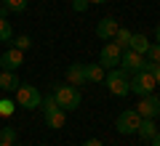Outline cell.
Wrapping results in <instances>:
<instances>
[{
  "label": "cell",
  "instance_id": "6da1fadb",
  "mask_svg": "<svg viewBox=\"0 0 160 146\" xmlns=\"http://www.w3.org/2000/svg\"><path fill=\"white\" fill-rule=\"evenodd\" d=\"M104 82H107V90L118 98H126L131 93V72H126L123 67H112L104 74Z\"/></svg>",
  "mask_w": 160,
  "mask_h": 146
},
{
  "label": "cell",
  "instance_id": "7a4b0ae2",
  "mask_svg": "<svg viewBox=\"0 0 160 146\" xmlns=\"http://www.w3.org/2000/svg\"><path fill=\"white\" fill-rule=\"evenodd\" d=\"M53 98H56L59 109H64V112H75L80 106V90L69 82L67 85H53Z\"/></svg>",
  "mask_w": 160,
  "mask_h": 146
},
{
  "label": "cell",
  "instance_id": "3957f363",
  "mask_svg": "<svg viewBox=\"0 0 160 146\" xmlns=\"http://www.w3.org/2000/svg\"><path fill=\"white\" fill-rule=\"evenodd\" d=\"M40 101H43V96H40V90L35 88V85L22 82V85L16 88V106L32 112V109H40Z\"/></svg>",
  "mask_w": 160,
  "mask_h": 146
},
{
  "label": "cell",
  "instance_id": "277c9868",
  "mask_svg": "<svg viewBox=\"0 0 160 146\" xmlns=\"http://www.w3.org/2000/svg\"><path fill=\"white\" fill-rule=\"evenodd\" d=\"M139 125H142V114H139L136 109H126V112H120L118 120H115V128L123 135H133L139 130Z\"/></svg>",
  "mask_w": 160,
  "mask_h": 146
},
{
  "label": "cell",
  "instance_id": "5b68a950",
  "mask_svg": "<svg viewBox=\"0 0 160 146\" xmlns=\"http://www.w3.org/2000/svg\"><path fill=\"white\" fill-rule=\"evenodd\" d=\"M131 93H136L139 98L155 93V77H152V72H144V69L133 72V77H131Z\"/></svg>",
  "mask_w": 160,
  "mask_h": 146
},
{
  "label": "cell",
  "instance_id": "8992f818",
  "mask_svg": "<svg viewBox=\"0 0 160 146\" xmlns=\"http://www.w3.org/2000/svg\"><path fill=\"white\" fill-rule=\"evenodd\" d=\"M136 112L142 114L144 120H158V117H160V96H155V93L142 96V101H139Z\"/></svg>",
  "mask_w": 160,
  "mask_h": 146
},
{
  "label": "cell",
  "instance_id": "52a82bcc",
  "mask_svg": "<svg viewBox=\"0 0 160 146\" xmlns=\"http://www.w3.org/2000/svg\"><path fill=\"white\" fill-rule=\"evenodd\" d=\"M120 56H123V51H120L118 45L109 40L107 45L102 48V53H99V64H102L104 69H112V67H120Z\"/></svg>",
  "mask_w": 160,
  "mask_h": 146
},
{
  "label": "cell",
  "instance_id": "ba28073f",
  "mask_svg": "<svg viewBox=\"0 0 160 146\" xmlns=\"http://www.w3.org/2000/svg\"><path fill=\"white\" fill-rule=\"evenodd\" d=\"M24 64V51H19V48H6L3 51V56H0V69H8V72H16L19 67Z\"/></svg>",
  "mask_w": 160,
  "mask_h": 146
},
{
  "label": "cell",
  "instance_id": "9c48e42d",
  "mask_svg": "<svg viewBox=\"0 0 160 146\" xmlns=\"http://www.w3.org/2000/svg\"><path fill=\"white\" fill-rule=\"evenodd\" d=\"M120 67L126 69V72H139L144 67V56L136 53V51H131V48H126L123 56H120Z\"/></svg>",
  "mask_w": 160,
  "mask_h": 146
},
{
  "label": "cell",
  "instance_id": "30bf717a",
  "mask_svg": "<svg viewBox=\"0 0 160 146\" xmlns=\"http://www.w3.org/2000/svg\"><path fill=\"white\" fill-rule=\"evenodd\" d=\"M118 29H120V24L115 21L112 16H104L102 21L96 24V37H99V40H107V43H109V40L115 37V32H118Z\"/></svg>",
  "mask_w": 160,
  "mask_h": 146
},
{
  "label": "cell",
  "instance_id": "8fae6325",
  "mask_svg": "<svg viewBox=\"0 0 160 146\" xmlns=\"http://www.w3.org/2000/svg\"><path fill=\"white\" fill-rule=\"evenodd\" d=\"M67 82L75 85V88L86 85V82H88V80H86V64H80V61L69 64V67H67Z\"/></svg>",
  "mask_w": 160,
  "mask_h": 146
},
{
  "label": "cell",
  "instance_id": "7c38bea8",
  "mask_svg": "<svg viewBox=\"0 0 160 146\" xmlns=\"http://www.w3.org/2000/svg\"><path fill=\"white\" fill-rule=\"evenodd\" d=\"M19 85H22V80L16 77V72H8V69L0 72V88L6 90V93H16Z\"/></svg>",
  "mask_w": 160,
  "mask_h": 146
},
{
  "label": "cell",
  "instance_id": "4fadbf2b",
  "mask_svg": "<svg viewBox=\"0 0 160 146\" xmlns=\"http://www.w3.org/2000/svg\"><path fill=\"white\" fill-rule=\"evenodd\" d=\"M128 48L144 56V53H147V48H149V37H147L144 32H131V43H128Z\"/></svg>",
  "mask_w": 160,
  "mask_h": 146
},
{
  "label": "cell",
  "instance_id": "5bb4252c",
  "mask_svg": "<svg viewBox=\"0 0 160 146\" xmlns=\"http://www.w3.org/2000/svg\"><path fill=\"white\" fill-rule=\"evenodd\" d=\"M64 120H67V112L64 109H53V112H46V125L53 130L64 128Z\"/></svg>",
  "mask_w": 160,
  "mask_h": 146
},
{
  "label": "cell",
  "instance_id": "9a60e30c",
  "mask_svg": "<svg viewBox=\"0 0 160 146\" xmlns=\"http://www.w3.org/2000/svg\"><path fill=\"white\" fill-rule=\"evenodd\" d=\"M104 74H107V72H104L102 64H86V80H88V82H102Z\"/></svg>",
  "mask_w": 160,
  "mask_h": 146
},
{
  "label": "cell",
  "instance_id": "2e32d148",
  "mask_svg": "<svg viewBox=\"0 0 160 146\" xmlns=\"http://www.w3.org/2000/svg\"><path fill=\"white\" fill-rule=\"evenodd\" d=\"M155 133H158V128H155V120H144V117H142V125H139L136 135H139L142 141H149Z\"/></svg>",
  "mask_w": 160,
  "mask_h": 146
},
{
  "label": "cell",
  "instance_id": "e0dca14e",
  "mask_svg": "<svg viewBox=\"0 0 160 146\" xmlns=\"http://www.w3.org/2000/svg\"><path fill=\"white\" fill-rule=\"evenodd\" d=\"M112 43L118 45L120 51H126V48H128V43H131V29H126V27H120L118 32H115V37H112Z\"/></svg>",
  "mask_w": 160,
  "mask_h": 146
},
{
  "label": "cell",
  "instance_id": "ac0fdd59",
  "mask_svg": "<svg viewBox=\"0 0 160 146\" xmlns=\"http://www.w3.org/2000/svg\"><path fill=\"white\" fill-rule=\"evenodd\" d=\"M27 3L29 0H3V8L8 13H22V11H27Z\"/></svg>",
  "mask_w": 160,
  "mask_h": 146
},
{
  "label": "cell",
  "instance_id": "d6986e66",
  "mask_svg": "<svg viewBox=\"0 0 160 146\" xmlns=\"http://www.w3.org/2000/svg\"><path fill=\"white\" fill-rule=\"evenodd\" d=\"M11 40H13L11 21H6V16H0V43H11Z\"/></svg>",
  "mask_w": 160,
  "mask_h": 146
},
{
  "label": "cell",
  "instance_id": "ffe728a7",
  "mask_svg": "<svg viewBox=\"0 0 160 146\" xmlns=\"http://www.w3.org/2000/svg\"><path fill=\"white\" fill-rule=\"evenodd\" d=\"M11 43H13V48H19V51H29V48H32V37H29V35H22V37H13Z\"/></svg>",
  "mask_w": 160,
  "mask_h": 146
},
{
  "label": "cell",
  "instance_id": "44dd1931",
  "mask_svg": "<svg viewBox=\"0 0 160 146\" xmlns=\"http://www.w3.org/2000/svg\"><path fill=\"white\" fill-rule=\"evenodd\" d=\"M40 109H43V114L46 112H53V109H59V104H56V98H53V93H48L43 101H40Z\"/></svg>",
  "mask_w": 160,
  "mask_h": 146
},
{
  "label": "cell",
  "instance_id": "7402d4cb",
  "mask_svg": "<svg viewBox=\"0 0 160 146\" xmlns=\"http://www.w3.org/2000/svg\"><path fill=\"white\" fill-rule=\"evenodd\" d=\"M144 56H147L149 61L160 64V43H149V48H147V53H144Z\"/></svg>",
  "mask_w": 160,
  "mask_h": 146
},
{
  "label": "cell",
  "instance_id": "603a6c76",
  "mask_svg": "<svg viewBox=\"0 0 160 146\" xmlns=\"http://www.w3.org/2000/svg\"><path fill=\"white\" fill-rule=\"evenodd\" d=\"M13 109H16V101H11V98H0V114H3V117L13 114Z\"/></svg>",
  "mask_w": 160,
  "mask_h": 146
},
{
  "label": "cell",
  "instance_id": "cb8c5ba5",
  "mask_svg": "<svg viewBox=\"0 0 160 146\" xmlns=\"http://www.w3.org/2000/svg\"><path fill=\"white\" fill-rule=\"evenodd\" d=\"M0 141L3 144H13L16 141V128H0Z\"/></svg>",
  "mask_w": 160,
  "mask_h": 146
},
{
  "label": "cell",
  "instance_id": "d4e9b609",
  "mask_svg": "<svg viewBox=\"0 0 160 146\" xmlns=\"http://www.w3.org/2000/svg\"><path fill=\"white\" fill-rule=\"evenodd\" d=\"M69 6H72V11H78V13H83V11H86L88 6H91V3H88V0H72V3H69Z\"/></svg>",
  "mask_w": 160,
  "mask_h": 146
},
{
  "label": "cell",
  "instance_id": "484cf974",
  "mask_svg": "<svg viewBox=\"0 0 160 146\" xmlns=\"http://www.w3.org/2000/svg\"><path fill=\"white\" fill-rule=\"evenodd\" d=\"M83 146H104V144L99 138H88V141H83Z\"/></svg>",
  "mask_w": 160,
  "mask_h": 146
},
{
  "label": "cell",
  "instance_id": "4316f807",
  "mask_svg": "<svg viewBox=\"0 0 160 146\" xmlns=\"http://www.w3.org/2000/svg\"><path fill=\"white\" fill-rule=\"evenodd\" d=\"M149 144H152V146H160V130L152 135V138H149Z\"/></svg>",
  "mask_w": 160,
  "mask_h": 146
},
{
  "label": "cell",
  "instance_id": "83f0119b",
  "mask_svg": "<svg viewBox=\"0 0 160 146\" xmlns=\"http://www.w3.org/2000/svg\"><path fill=\"white\" fill-rule=\"evenodd\" d=\"M152 77H155V85H160V64L155 67V72H152Z\"/></svg>",
  "mask_w": 160,
  "mask_h": 146
},
{
  "label": "cell",
  "instance_id": "f1b7e54d",
  "mask_svg": "<svg viewBox=\"0 0 160 146\" xmlns=\"http://www.w3.org/2000/svg\"><path fill=\"white\" fill-rule=\"evenodd\" d=\"M155 43H160V24L155 27Z\"/></svg>",
  "mask_w": 160,
  "mask_h": 146
},
{
  "label": "cell",
  "instance_id": "f546056e",
  "mask_svg": "<svg viewBox=\"0 0 160 146\" xmlns=\"http://www.w3.org/2000/svg\"><path fill=\"white\" fill-rule=\"evenodd\" d=\"M88 3H99V6H102V3H109V0H88Z\"/></svg>",
  "mask_w": 160,
  "mask_h": 146
},
{
  "label": "cell",
  "instance_id": "4dcf8cb0",
  "mask_svg": "<svg viewBox=\"0 0 160 146\" xmlns=\"http://www.w3.org/2000/svg\"><path fill=\"white\" fill-rule=\"evenodd\" d=\"M0 146H13V144H3V141H0Z\"/></svg>",
  "mask_w": 160,
  "mask_h": 146
}]
</instances>
